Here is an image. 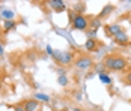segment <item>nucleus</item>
<instances>
[{"label": "nucleus", "instance_id": "f257e3e1", "mask_svg": "<svg viewBox=\"0 0 131 111\" xmlns=\"http://www.w3.org/2000/svg\"><path fill=\"white\" fill-rule=\"evenodd\" d=\"M103 65L105 69H110V71H124L128 66L127 60L121 56H107V57H104Z\"/></svg>", "mask_w": 131, "mask_h": 111}, {"label": "nucleus", "instance_id": "f03ea898", "mask_svg": "<svg viewBox=\"0 0 131 111\" xmlns=\"http://www.w3.org/2000/svg\"><path fill=\"white\" fill-rule=\"evenodd\" d=\"M72 29L80 30V32H86L89 29V18L84 15H75V20L72 21Z\"/></svg>", "mask_w": 131, "mask_h": 111}, {"label": "nucleus", "instance_id": "7ed1b4c3", "mask_svg": "<svg viewBox=\"0 0 131 111\" xmlns=\"http://www.w3.org/2000/svg\"><path fill=\"white\" fill-rule=\"evenodd\" d=\"M92 65H93V60H92L89 56H86V54L80 56L79 59L74 60V66H75L77 69H80V71H86V69H89Z\"/></svg>", "mask_w": 131, "mask_h": 111}, {"label": "nucleus", "instance_id": "20e7f679", "mask_svg": "<svg viewBox=\"0 0 131 111\" xmlns=\"http://www.w3.org/2000/svg\"><path fill=\"white\" fill-rule=\"evenodd\" d=\"M103 29H104V35L107 38H115L118 33L124 32L122 27H121L119 24H105Z\"/></svg>", "mask_w": 131, "mask_h": 111}, {"label": "nucleus", "instance_id": "39448f33", "mask_svg": "<svg viewBox=\"0 0 131 111\" xmlns=\"http://www.w3.org/2000/svg\"><path fill=\"white\" fill-rule=\"evenodd\" d=\"M113 41H115V44H118L119 47H127V45H130V44H131L130 38H128V35H127L125 32L118 33L116 36L113 38Z\"/></svg>", "mask_w": 131, "mask_h": 111}, {"label": "nucleus", "instance_id": "423d86ee", "mask_svg": "<svg viewBox=\"0 0 131 111\" xmlns=\"http://www.w3.org/2000/svg\"><path fill=\"white\" fill-rule=\"evenodd\" d=\"M48 6L51 8L54 12H65L66 11V5L65 2H62V0H48Z\"/></svg>", "mask_w": 131, "mask_h": 111}, {"label": "nucleus", "instance_id": "0eeeda50", "mask_svg": "<svg viewBox=\"0 0 131 111\" xmlns=\"http://www.w3.org/2000/svg\"><path fill=\"white\" fill-rule=\"evenodd\" d=\"M38 107H39V101H36L35 98L23 101V110L24 111H36Z\"/></svg>", "mask_w": 131, "mask_h": 111}, {"label": "nucleus", "instance_id": "6e6552de", "mask_svg": "<svg viewBox=\"0 0 131 111\" xmlns=\"http://www.w3.org/2000/svg\"><path fill=\"white\" fill-rule=\"evenodd\" d=\"M72 60H74V53H71V51H63L62 56H60L59 63H60V65H71Z\"/></svg>", "mask_w": 131, "mask_h": 111}, {"label": "nucleus", "instance_id": "1a4fd4ad", "mask_svg": "<svg viewBox=\"0 0 131 111\" xmlns=\"http://www.w3.org/2000/svg\"><path fill=\"white\" fill-rule=\"evenodd\" d=\"M98 39H88L86 42H84V48L88 50V51H91V53H93V51H96V48H98Z\"/></svg>", "mask_w": 131, "mask_h": 111}, {"label": "nucleus", "instance_id": "9d476101", "mask_svg": "<svg viewBox=\"0 0 131 111\" xmlns=\"http://www.w3.org/2000/svg\"><path fill=\"white\" fill-rule=\"evenodd\" d=\"M113 9H115V6H113V5H105L104 8L101 9V12L98 14V18L101 20V18H105V17H108L110 14L113 12Z\"/></svg>", "mask_w": 131, "mask_h": 111}, {"label": "nucleus", "instance_id": "9b49d317", "mask_svg": "<svg viewBox=\"0 0 131 111\" xmlns=\"http://www.w3.org/2000/svg\"><path fill=\"white\" fill-rule=\"evenodd\" d=\"M72 11L77 14V15H83L84 11H86V3H84V2H79V3L72 8Z\"/></svg>", "mask_w": 131, "mask_h": 111}, {"label": "nucleus", "instance_id": "f8f14e48", "mask_svg": "<svg viewBox=\"0 0 131 111\" xmlns=\"http://www.w3.org/2000/svg\"><path fill=\"white\" fill-rule=\"evenodd\" d=\"M89 27L98 30V29L101 27V20H100L98 17H96V18H89Z\"/></svg>", "mask_w": 131, "mask_h": 111}, {"label": "nucleus", "instance_id": "ddd939ff", "mask_svg": "<svg viewBox=\"0 0 131 111\" xmlns=\"http://www.w3.org/2000/svg\"><path fill=\"white\" fill-rule=\"evenodd\" d=\"M3 29H5V30H6V32H11V30H15V29H17V23H15V21H5V23H3Z\"/></svg>", "mask_w": 131, "mask_h": 111}, {"label": "nucleus", "instance_id": "4468645a", "mask_svg": "<svg viewBox=\"0 0 131 111\" xmlns=\"http://www.w3.org/2000/svg\"><path fill=\"white\" fill-rule=\"evenodd\" d=\"M98 77H100V80H101V83H104V84H107V86H108V84H112V78H110V75L108 74H100L98 75Z\"/></svg>", "mask_w": 131, "mask_h": 111}, {"label": "nucleus", "instance_id": "2eb2a0df", "mask_svg": "<svg viewBox=\"0 0 131 111\" xmlns=\"http://www.w3.org/2000/svg\"><path fill=\"white\" fill-rule=\"evenodd\" d=\"M33 98L36 101H42V102H50V96L48 95H44V93H35Z\"/></svg>", "mask_w": 131, "mask_h": 111}, {"label": "nucleus", "instance_id": "dca6fc26", "mask_svg": "<svg viewBox=\"0 0 131 111\" xmlns=\"http://www.w3.org/2000/svg\"><path fill=\"white\" fill-rule=\"evenodd\" d=\"M2 17L5 18V21H12L14 20V12L12 11H3V12H2Z\"/></svg>", "mask_w": 131, "mask_h": 111}, {"label": "nucleus", "instance_id": "f3484780", "mask_svg": "<svg viewBox=\"0 0 131 111\" xmlns=\"http://www.w3.org/2000/svg\"><path fill=\"white\" fill-rule=\"evenodd\" d=\"M57 83H59V86H62V87L68 86V78H66V75H59V77H57Z\"/></svg>", "mask_w": 131, "mask_h": 111}, {"label": "nucleus", "instance_id": "a211bd4d", "mask_svg": "<svg viewBox=\"0 0 131 111\" xmlns=\"http://www.w3.org/2000/svg\"><path fill=\"white\" fill-rule=\"evenodd\" d=\"M96 32H98V30H95V29H88V30H86L88 39H96Z\"/></svg>", "mask_w": 131, "mask_h": 111}, {"label": "nucleus", "instance_id": "6ab92c4d", "mask_svg": "<svg viewBox=\"0 0 131 111\" xmlns=\"http://www.w3.org/2000/svg\"><path fill=\"white\" fill-rule=\"evenodd\" d=\"M60 56H62V51H59V50H54V51H53V59H54V60H56V62L59 63V60H60Z\"/></svg>", "mask_w": 131, "mask_h": 111}, {"label": "nucleus", "instance_id": "aec40b11", "mask_svg": "<svg viewBox=\"0 0 131 111\" xmlns=\"http://www.w3.org/2000/svg\"><path fill=\"white\" fill-rule=\"evenodd\" d=\"M53 51H54V50H53L51 47H50V45H47V53H48L50 56H53Z\"/></svg>", "mask_w": 131, "mask_h": 111}, {"label": "nucleus", "instance_id": "412c9836", "mask_svg": "<svg viewBox=\"0 0 131 111\" xmlns=\"http://www.w3.org/2000/svg\"><path fill=\"white\" fill-rule=\"evenodd\" d=\"M127 83H128V84H131V72L127 75Z\"/></svg>", "mask_w": 131, "mask_h": 111}, {"label": "nucleus", "instance_id": "4be33fe9", "mask_svg": "<svg viewBox=\"0 0 131 111\" xmlns=\"http://www.w3.org/2000/svg\"><path fill=\"white\" fill-rule=\"evenodd\" d=\"M5 54V50H3V47H2V44H0V56H3Z\"/></svg>", "mask_w": 131, "mask_h": 111}, {"label": "nucleus", "instance_id": "5701e85b", "mask_svg": "<svg viewBox=\"0 0 131 111\" xmlns=\"http://www.w3.org/2000/svg\"><path fill=\"white\" fill-rule=\"evenodd\" d=\"M15 111H24V110H23V107H18V108H15Z\"/></svg>", "mask_w": 131, "mask_h": 111}, {"label": "nucleus", "instance_id": "b1692460", "mask_svg": "<svg viewBox=\"0 0 131 111\" xmlns=\"http://www.w3.org/2000/svg\"><path fill=\"white\" fill-rule=\"evenodd\" d=\"M2 81H3V80H2V77H0V87H2Z\"/></svg>", "mask_w": 131, "mask_h": 111}, {"label": "nucleus", "instance_id": "393cba45", "mask_svg": "<svg viewBox=\"0 0 131 111\" xmlns=\"http://www.w3.org/2000/svg\"><path fill=\"white\" fill-rule=\"evenodd\" d=\"M63 111H71V110H68V108H66V110H63Z\"/></svg>", "mask_w": 131, "mask_h": 111}, {"label": "nucleus", "instance_id": "a878e982", "mask_svg": "<svg viewBox=\"0 0 131 111\" xmlns=\"http://www.w3.org/2000/svg\"><path fill=\"white\" fill-rule=\"evenodd\" d=\"M130 5H131V0H130Z\"/></svg>", "mask_w": 131, "mask_h": 111}]
</instances>
